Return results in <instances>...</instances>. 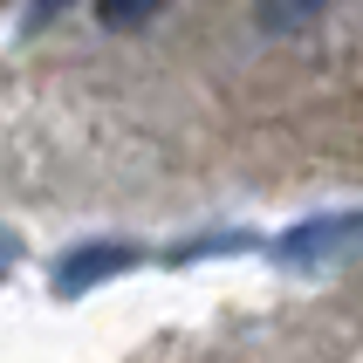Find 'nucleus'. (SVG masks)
<instances>
[{
	"label": "nucleus",
	"mask_w": 363,
	"mask_h": 363,
	"mask_svg": "<svg viewBox=\"0 0 363 363\" xmlns=\"http://www.w3.org/2000/svg\"><path fill=\"white\" fill-rule=\"evenodd\" d=\"M144 261V247H130V240H82V247H69L55 261V295H89L96 281H110V274H130V267Z\"/></svg>",
	"instance_id": "nucleus-1"
},
{
	"label": "nucleus",
	"mask_w": 363,
	"mask_h": 363,
	"mask_svg": "<svg viewBox=\"0 0 363 363\" xmlns=\"http://www.w3.org/2000/svg\"><path fill=\"white\" fill-rule=\"evenodd\" d=\"M363 240V213H315V220H302V226H288L281 240V261H295V267H308V261H329V254H343V247H357Z\"/></svg>",
	"instance_id": "nucleus-2"
},
{
	"label": "nucleus",
	"mask_w": 363,
	"mask_h": 363,
	"mask_svg": "<svg viewBox=\"0 0 363 363\" xmlns=\"http://www.w3.org/2000/svg\"><path fill=\"white\" fill-rule=\"evenodd\" d=\"M336 0H254V21L261 35H302L308 21H323Z\"/></svg>",
	"instance_id": "nucleus-3"
},
{
	"label": "nucleus",
	"mask_w": 363,
	"mask_h": 363,
	"mask_svg": "<svg viewBox=\"0 0 363 363\" xmlns=\"http://www.w3.org/2000/svg\"><path fill=\"white\" fill-rule=\"evenodd\" d=\"M164 0H96V21L103 28H144V21H158Z\"/></svg>",
	"instance_id": "nucleus-4"
},
{
	"label": "nucleus",
	"mask_w": 363,
	"mask_h": 363,
	"mask_svg": "<svg viewBox=\"0 0 363 363\" xmlns=\"http://www.w3.org/2000/svg\"><path fill=\"white\" fill-rule=\"evenodd\" d=\"M69 7H76V0H28V14H21V35H41V28H48V21H62Z\"/></svg>",
	"instance_id": "nucleus-5"
},
{
	"label": "nucleus",
	"mask_w": 363,
	"mask_h": 363,
	"mask_svg": "<svg viewBox=\"0 0 363 363\" xmlns=\"http://www.w3.org/2000/svg\"><path fill=\"white\" fill-rule=\"evenodd\" d=\"M14 261H21V240H14V233H7V226H0V281L14 274Z\"/></svg>",
	"instance_id": "nucleus-6"
}]
</instances>
